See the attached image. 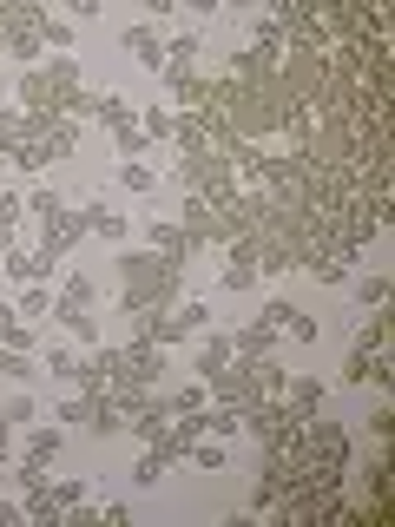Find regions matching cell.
Returning a JSON list of instances; mask_svg holds the SVG:
<instances>
[{
	"label": "cell",
	"mask_w": 395,
	"mask_h": 527,
	"mask_svg": "<svg viewBox=\"0 0 395 527\" xmlns=\"http://www.w3.org/2000/svg\"><path fill=\"white\" fill-rule=\"evenodd\" d=\"M185 297V271L165 264L158 251H126L119 257V310L139 317V310H178Z\"/></svg>",
	"instance_id": "1"
},
{
	"label": "cell",
	"mask_w": 395,
	"mask_h": 527,
	"mask_svg": "<svg viewBox=\"0 0 395 527\" xmlns=\"http://www.w3.org/2000/svg\"><path fill=\"white\" fill-rule=\"evenodd\" d=\"M79 93V60L73 53H53V60L27 66V80H20V112H60L66 119V99Z\"/></svg>",
	"instance_id": "2"
},
{
	"label": "cell",
	"mask_w": 395,
	"mask_h": 527,
	"mask_svg": "<svg viewBox=\"0 0 395 527\" xmlns=\"http://www.w3.org/2000/svg\"><path fill=\"white\" fill-rule=\"evenodd\" d=\"M79 238H86V211L60 205L53 218H40V244H33V251H40V264H47V277H53V264H60V257L73 251Z\"/></svg>",
	"instance_id": "3"
},
{
	"label": "cell",
	"mask_w": 395,
	"mask_h": 527,
	"mask_svg": "<svg viewBox=\"0 0 395 527\" xmlns=\"http://www.w3.org/2000/svg\"><path fill=\"white\" fill-rule=\"evenodd\" d=\"M303 448H310L303 462H330V468H349V462H356V448H349V429H343V422H323V416L303 422Z\"/></svg>",
	"instance_id": "4"
},
{
	"label": "cell",
	"mask_w": 395,
	"mask_h": 527,
	"mask_svg": "<svg viewBox=\"0 0 395 527\" xmlns=\"http://www.w3.org/2000/svg\"><path fill=\"white\" fill-rule=\"evenodd\" d=\"M158 369H165V350L132 336V343H119V376L112 383H158Z\"/></svg>",
	"instance_id": "5"
},
{
	"label": "cell",
	"mask_w": 395,
	"mask_h": 527,
	"mask_svg": "<svg viewBox=\"0 0 395 527\" xmlns=\"http://www.w3.org/2000/svg\"><path fill=\"white\" fill-rule=\"evenodd\" d=\"M145 251H158L165 264H178V271H185L191 257H198V244L178 231V218H152V224H145Z\"/></svg>",
	"instance_id": "6"
},
{
	"label": "cell",
	"mask_w": 395,
	"mask_h": 527,
	"mask_svg": "<svg viewBox=\"0 0 395 527\" xmlns=\"http://www.w3.org/2000/svg\"><path fill=\"white\" fill-rule=\"evenodd\" d=\"M119 47L139 60V73H165V33H158L152 20H132V27L119 33Z\"/></svg>",
	"instance_id": "7"
},
{
	"label": "cell",
	"mask_w": 395,
	"mask_h": 527,
	"mask_svg": "<svg viewBox=\"0 0 395 527\" xmlns=\"http://www.w3.org/2000/svg\"><path fill=\"white\" fill-rule=\"evenodd\" d=\"M198 53H205V40H198V33H172V40H165V73H158V80H165V86H185L191 73H198Z\"/></svg>",
	"instance_id": "8"
},
{
	"label": "cell",
	"mask_w": 395,
	"mask_h": 527,
	"mask_svg": "<svg viewBox=\"0 0 395 527\" xmlns=\"http://www.w3.org/2000/svg\"><path fill=\"white\" fill-rule=\"evenodd\" d=\"M191 343H198V350H191V376H198V383H211V376H218V369L237 356V350H231V336H224V330H198Z\"/></svg>",
	"instance_id": "9"
},
{
	"label": "cell",
	"mask_w": 395,
	"mask_h": 527,
	"mask_svg": "<svg viewBox=\"0 0 395 527\" xmlns=\"http://www.w3.org/2000/svg\"><path fill=\"white\" fill-rule=\"evenodd\" d=\"M0 271H7V284H53L47 264H40V251H33V244H20V238H14V251L0 257Z\"/></svg>",
	"instance_id": "10"
},
{
	"label": "cell",
	"mask_w": 395,
	"mask_h": 527,
	"mask_svg": "<svg viewBox=\"0 0 395 527\" xmlns=\"http://www.w3.org/2000/svg\"><path fill=\"white\" fill-rule=\"evenodd\" d=\"M277 343H284V330H277V323H244V330H231V350L237 356H277Z\"/></svg>",
	"instance_id": "11"
},
{
	"label": "cell",
	"mask_w": 395,
	"mask_h": 527,
	"mask_svg": "<svg viewBox=\"0 0 395 527\" xmlns=\"http://www.w3.org/2000/svg\"><path fill=\"white\" fill-rule=\"evenodd\" d=\"M86 238H106V244L126 238V218L106 211V192H86Z\"/></svg>",
	"instance_id": "12"
},
{
	"label": "cell",
	"mask_w": 395,
	"mask_h": 527,
	"mask_svg": "<svg viewBox=\"0 0 395 527\" xmlns=\"http://www.w3.org/2000/svg\"><path fill=\"white\" fill-rule=\"evenodd\" d=\"M99 126H106L112 139L132 132V126H139V99H132V93H99Z\"/></svg>",
	"instance_id": "13"
},
{
	"label": "cell",
	"mask_w": 395,
	"mask_h": 527,
	"mask_svg": "<svg viewBox=\"0 0 395 527\" xmlns=\"http://www.w3.org/2000/svg\"><path fill=\"white\" fill-rule=\"evenodd\" d=\"M323 396H330V383H323V376H290V383H284L290 416H316V409H323Z\"/></svg>",
	"instance_id": "14"
},
{
	"label": "cell",
	"mask_w": 395,
	"mask_h": 527,
	"mask_svg": "<svg viewBox=\"0 0 395 527\" xmlns=\"http://www.w3.org/2000/svg\"><path fill=\"white\" fill-rule=\"evenodd\" d=\"M349 297L363 310H382L389 304V271H363V277H349Z\"/></svg>",
	"instance_id": "15"
},
{
	"label": "cell",
	"mask_w": 395,
	"mask_h": 527,
	"mask_svg": "<svg viewBox=\"0 0 395 527\" xmlns=\"http://www.w3.org/2000/svg\"><path fill=\"white\" fill-rule=\"evenodd\" d=\"M79 363H86V350H79V343H53V350L40 356V369H53L60 383H79Z\"/></svg>",
	"instance_id": "16"
},
{
	"label": "cell",
	"mask_w": 395,
	"mask_h": 527,
	"mask_svg": "<svg viewBox=\"0 0 395 527\" xmlns=\"http://www.w3.org/2000/svg\"><path fill=\"white\" fill-rule=\"evenodd\" d=\"M119 429H126V409H119L112 396H93V416H86V435H106V442H112Z\"/></svg>",
	"instance_id": "17"
},
{
	"label": "cell",
	"mask_w": 395,
	"mask_h": 527,
	"mask_svg": "<svg viewBox=\"0 0 395 527\" xmlns=\"http://www.w3.org/2000/svg\"><path fill=\"white\" fill-rule=\"evenodd\" d=\"M185 462H191V468H205V475H218V468L231 462V448H224L218 435H198V442L185 448Z\"/></svg>",
	"instance_id": "18"
},
{
	"label": "cell",
	"mask_w": 395,
	"mask_h": 527,
	"mask_svg": "<svg viewBox=\"0 0 395 527\" xmlns=\"http://www.w3.org/2000/svg\"><path fill=\"white\" fill-rule=\"evenodd\" d=\"M60 448H66V429H60V422H53V429H33L27 435V462H60Z\"/></svg>",
	"instance_id": "19"
},
{
	"label": "cell",
	"mask_w": 395,
	"mask_h": 527,
	"mask_svg": "<svg viewBox=\"0 0 395 527\" xmlns=\"http://www.w3.org/2000/svg\"><path fill=\"white\" fill-rule=\"evenodd\" d=\"M119 185H126L132 198L158 192V165H152V159H126V165H119Z\"/></svg>",
	"instance_id": "20"
},
{
	"label": "cell",
	"mask_w": 395,
	"mask_h": 527,
	"mask_svg": "<svg viewBox=\"0 0 395 527\" xmlns=\"http://www.w3.org/2000/svg\"><path fill=\"white\" fill-rule=\"evenodd\" d=\"M93 297H99L93 277H86V271H66V284H60V297H53V304H66V310H93Z\"/></svg>",
	"instance_id": "21"
},
{
	"label": "cell",
	"mask_w": 395,
	"mask_h": 527,
	"mask_svg": "<svg viewBox=\"0 0 395 527\" xmlns=\"http://www.w3.org/2000/svg\"><path fill=\"white\" fill-rule=\"evenodd\" d=\"M47 495H53V508H60V521H66L73 508L93 501V488H86V481H47Z\"/></svg>",
	"instance_id": "22"
},
{
	"label": "cell",
	"mask_w": 395,
	"mask_h": 527,
	"mask_svg": "<svg viewBox=\"0 0 395 527\" xmlns=\"http://www.w3.org/2000/svg\"><path fill=\"white\" fill-rule=\"evenodd\" d=\"M178 323H185V336H198V330H211V297H178V310H172Z\"/></svg>",
	"instance_id": "23"
},
{
	"label": "cell",
	"mask_w": 395,
	"mask_h": 527,
	"mask_svg": "<svg viewBox=\"0 0 395 527\" xmlns=\"http://www.w3.org/2000/svg\"><path fill=\"white\" fill-rule=\"evenodd\" d=\"M14 310H20V317H47V310H53V284H20Z\"/></svg>",
	"instance_id": "24"
},
{
	"label": "cell",
	"mask_w": 395,
	"mask_h": 527,
	"mask_svg": "<svg viewBox=\"0 0 395 527\" xmlns=\"http://www.w3.org/2000/svg\"><path fill=\"white\" fill-rule=\"evenodd\" d=\"M40 40H47V47H60V53H73L79 27H73V20H60V14H53V7H47V20H40Z\"/></svg>",
	"instance_id": "25"
},
{
	"label": "cell",
	"mask_w": 395,
	"mask_h": 527,
	"mask_svg": "<svg viewBox=\"0 0 395 527\" xmlns=\"http://www.w3.org/2000/svg\"><path fill=\"white\" fill-rule=\"evenodd\" d=\"M303 271H310L316 284H330V290H343L349 277H356V271H349V264H343V257H316V264H303Z\"/></svg>",
	"instance_id": "26"
},
{
	"label": "cell",
	"mask_w": 395,
	"mask_h": 527,
	"mask_svg": "<svg viewBox=\"0 0 395 527\" xmlns=\"http://www.w3.org/2000/svg\"><path fill=\"white\" fill-rule=\"evenodd\" d=\"M165 468H172V462H165V448H145L139 468H132V488H158V475H165Z\"/></svg>",
	"instance_id": "27"
},
{
	"label": "cell",
	"mask_w": 395,
	"mask_h": 527,
	"mask_svg": "<svg viewBox=\"0 0 395 527\" xmlns=\"http://www.w3.org/2000/svg\"><path fill=\"white\" fill-rule=\"evenodd\" d=\"M139 132L152 145H165V139H172V112H165V106H139Z\"/></svg>",
	"instance_id": "28"
},
{
	"label": "cell",
	"mask_w": 395,
	"mask_h": 527,
	"mask_svg": "<svg viewBox=\"0 0 395 527\" xmlns=\"http://www.w3.org/2000/svg\"><path fill=\"white\" fill-rule=\"evenodd\" d=\"M218 290H231V297H244V290H257V271H251V264H231V257H224V271H218Z\"/></svg>",
	"instance_id": "29"
},
{
	"label": "cell",
	"mask_w": 395,
	"mask_h": 527,
	"mask_svg": "<svg viewBox=\"0 0 395 527\" xmlns=\"http://www.w3.org/2000/svg\"><path fill=\"white\" fill-rule=\"evenodd\" d=\"M0 350L33 356V330H27V317H7V323H0Z\"/></svg>",
	"instance_id": "30"
},
{
	"label": "cell",
	"mask_w": 395,
	"mask_h": 527,
	"mask_svg": "<svg viewBox=\"0 0 395 527\" xmlns=\"http://www.w3.org/2000/svg\"><path fill=\"white\" fill-rule=\"evenodd\" d=\"M165 409H172V416H198V409H205V383L172 389V396H165Z\"/></svg>",
	"instance_id": "31"
},
{
	"label": "cell",
	"mask_w": 395,
	"mask_h": 527,
	"mask_svg": "<svg viewBox=\"0 0 395 527\" xmlns=\"http://www.w3.org/2000/svg\"><path fill=\"white\" fill-rule=\"evenodd\" d=\"M369 508H389V462H382V455H376V462H369Z\"/></svg>",
	"instance_id": "32"
},
{
	"label": "cell",
	"mask_w": 395,
	"mask_h": 527,
	"mask_svg": "<svg viewBox=\"0 0 395 527\" xmlns=\"http://www.w3.org/2000/svg\"><path fill=\"white\" fill-rule=\"evenodd\" d=\"M14 481H20V495H33V488H47V462H27V455H20V462H14Z\"/></svg>",
	"instance_id": "33"
},
{
	"label": "cell",
	"mask_w": 395,
	"mask_h": 527,
	"mask_svg": "<svg viewBox=\"0 0 395 527\" xmlns=\"http://www.w3.org/2000/svg\"><path fill=\"white\" fill-rule=\"evenodd\" d=\"M33 416H40V402H33V396L0 402V422H7V429H20V422H33Z\"/></svg>",
	"instance_id": "34"
},
{
	"label": "cell",
	"mask_w": 395,
	"mask_h": 527,
	"mask_svg": "<svg viewBox=\"0 0 395 527\" xmlns=\"http://www.w3.org/2000/svg\"><path fill=\"white\" fill-rule=\"evenodd\" d=\"M0 376H14V383H27V376H40V363L20 350H0Z\"/></svg>",
	"instance_id": "35"
},
{
	"label": "cell",
	"mask_w": 395,
	"mask_h": 527,
	"mask_svg": "<svg viewBox=\"0 0 395 527\" xmlns=\"http://www.w3.org/2000/svg\"><path fill=\"white\" fill-rule=\"evenodd\" d=\"M86 416H93V396H66L60 409H53V422H79V429H86Z\"/></svg>",
	"instance_id": "36"
},
{
	"label": "cell",
	"mask_w": 395,
	"mask_h": 527,
	"mask_svg": "<svg viewBox=\"0 0 395 527\" xmlns=\"http://www.w3.org/2000/svg\"><path fill=\"white\" fill-rule=\"evenodd\" d=\"M66 119H73V126H79V119H99V93H86V86H79V93L66 99Z\"/></svg>",
	"instance_id": "37"
},
{
	"label": "cell",
	"mask_w": 395,
	"mask_h": 527,
	"mask_svg": "<svg viewBox=\"0 0 395 527\" xmlns=\"http://www.w3.org/2000/svg\"><path fill=\"white\" fill-rule=\"evenodd\" d=\"M112 145H119V159H145V152H152V139H145L139 126H132V132H119Z\"/></svg>",
	"instance_id": "38"
},
{
	"label": "cell",
	"mask_w": 395,
	"mask_h": 527,
	"mask_svg": "<svg viewBox=\"0 0 395 527\" xmlns=\"http://www.w3.org/2000/svg\"><path fill=\"white\" fill-rule=\"evenodd\" d=\"M264 323L290 330V323H297V304H290V297H270V304H264Z\"/></svg>",
	"instance_id": "39"
},
{
	"label": "cell",
	"mask_w": 395,
	"mask_h": 527,
	"mask_svg": "<svg viewBox=\"0 0 395 527\" xmlns=\"http://www.w3.org/2000/svg\"><path fill=\"white\" fill-rule=\"evenodd\" d=\"M20 218H27V198H20V192H0V224H7V231H14Z\"/></svg>",
	"instance_id": "40"
},
{
	"label": "cell",
	"mask_w": 395,
	"mask_h": 527,
	"mask_svg": "<svg viewBox=\"0 0 395 527\" xmlns=\"http://www.w3.org/2000/svg\"><path fill=\"white\" fill-rule=\"evenodd\" d=\"M284 336H290V343H316V317H303V310H297V323H290Z\"/></svg>",
	"instance_id": "41"
},
{
	"label": "cell",
	"mask_w": 395,
	"mask_h": 527,
	"mask_svg": "<svg viewBox=\"0 0 395 527\" xmlns=\"http://www.w3.org/2000/svg\"><path fill=\"white\" fill-rule=\"evenodd\" d=\"M27 521V501H0V527H20Z\"/></svg>",
	"instance_id": "42"
},
{
	"label": "cell",
	"mask_w": 395,
	"mask_h": 527,
	"mask_svg": "<svg viewBox=\"0 0 395 527\" xmlns=\"http://www.w3.org/2000/svg\"><path fill=\"white\" fill-rule=\"evenodd\" d=\"M99 521H106V527H132V508H126V501H112V508L99 514Z\"/></svg>",
	"instance_id": "43"
},
{
	"label": "cell",
	"mask_w": 395,
	"mask_h": 527,
	"mask_svg": "<svg viewBox=\"0 0 395 527\" xmlns=\"http://www.w3.org/2000/svg\"><path fill=\"white\" fill-rule=\"evenodd\" d=\"M369 429H376V442H389V429H395V409H376V416H369Z\"/></svg>",
	"instance_id": "44"
},
{
	"label": "cell",
	"mask_w": 395,
	"mask_h": 527,
	"mask_svg": "<svg viewBox=\"0 0 395 527\" xmlns=\"http://www.w3.org/2000/svg\"><path fill=\"white\" fill-rule=\"evenodd\" d=\"M0 468H14V442L7 435H0Z\"/></svg>",
	"instance_id": "45"
},
{
	"label": "cell",
	"mask_w": 395,
	"mask_h": 527,
	"mask_svg": "<svg viewBox=\"0 0 395 527\" xmlns=\"http://www.w3.org/2000/svg\"><path fill=\"white\" fill-rule=\"evenodd\" d=\"M7 251H14V231H7V224H0V257H7Z\"/></svg>",
	"instance_id": "46"
},
{
	"label": "cell",
	"mask_w": 395,
	"mask_h": 527,
	"mask_svg": "<svg viewBox=\"0 0 395 527\" xmlns=\"http://www.w3.org/2000/svg\"><path fill=\"white\" fill-rule=\"evenodd\" d=\"M7 317H20V310H14V297H0V323H7Z\"/></svg>",
	"instance_id": "47"
},
{
	"label": "cell",
	"mask_w": 395,
	"mask_h": 527,
	"mask_svg": "<svg viewBox=\"0 0 395 527\" xmlns=\"http://www.w3.org/2000/svg\"><path fill=\"white\" fill-rule=\"evenodd\" d=\"M0 172H7V159H0Z\"/></svg>",
	"instance_id": "48"
}]
</instances>
